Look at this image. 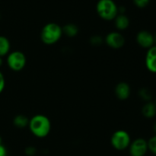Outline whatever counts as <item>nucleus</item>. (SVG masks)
<instances>
[{"mask_svg":"<svg viewBox=\"0 0 156 156\" xmlns=\"http://www.w3.org/2000/svg\"><path fill=\"white\" fill-rule=\"evenodd\" d=\"M90 42H91V44H93V45L98 46L102 44L103 39H102L100 36H98V35H96V36H93L90 39Z\"/></svg>","mask_w":156,"mask_h":156,"instance_id":"18","label":"nucleus"},{"mask_svg":"<svg viewBox=\"0 0 156 156\" xmlns=\"http://www.w3.org/2000/svg\"><path fill=\"white\" fill-rule=\"evenodd\" d=\"M148 142V149L153 155L156 156V135L151 137Z\"/></svg>","mask_w":156,"mask_h":156,"instance_id":"17","label":"nucleus"},{"mask_svg":"<svg viewBox=\"0 0 156 156\" xmlns=\"http://www.w3.org/2000/svg\"><path fill=\"white\" fill-rule=\"evenodd\" d=\"M25 153L29 156L35 155V153H36V149L34 147H32V146H29V147H27L25 149Z\"/></svg>","mask_w":156,"mask_h":156,"instance_id":"21","label":"nucleus"},{"mask_svg":"<svg viewBox=\"0 0 156 156\" xmlns=\"http://www.w3.org/2000/svg\"><path fill=\"white\" fill-rule=\"evenodd\" d=\"M0 143H2V138H1V136H0Z\"/></svg>","mask_w":156,"mask_h":156,"instance_id":"26","label":"nucleus"},{"mask_svg":"<svg viewBox=\"0 0 156 156\" xmlns=\"http://www.w3.org/2000/svg\"><path fill=\"white\" fill-rule=\"evenodd\" d=\"M130 87L126 82H120L117 84L115 88V94L117 98L120 100H126L130 95Z\"/></svg>","mask_w":156,"mask_h":156,"instance_id":"10","label":"nucleus"},{"mask_svg":"<svg viewBox=\"0 0 156 156\" xmlns=\"http://www.w3.org/2000/svg\"><path fill=\"white\" fill-rule=\"evenodd\" d=\"M153 129H154V132L155 133V135H156V122L155 123V124H154V126H153Z\"/></svg>","mask_w":156,"mask_h":156,"instance_id":"24","label":"nucleus"},{"mask_svg":"<svg viewBox=\"0 0 156 156\" xmlns=\"http://www.w3.org/2000/svg\"><path fill=\"white\" fill-rule=\"evenodd\" d=\"M29 120H30L26 116L22 115V114H19V115H17L16 117H15V118L13 120V124L17 128L22 129V128L28 126Z\"/></svg>","mask_w":156,"mask_h":156,"instance_id":"14","label":"nucleus"},{"mask_svg":"<svg viewBox=\"0 0 156 156\" xmlns=\"http://www.w3.org/2000/svg\"><path fill=\"white\" fill-rule=\"evenodd\" d=\"M0 18H1V15H0Z\"/></svg>","mask_w":156,"mask_h":156,"instance_id":"28","label":"nucleus"},{"mask_svg":"<svg viewBox=\"0 0 156 156\" xmlns=\"http://www.w3.org/2000/svg\"><path fill=\"white\" fill-rule=\"evenodd\" d=\"M96 11L100 18L106 21L114 20L118 15V8L113 0H99Z\"/></svg>","mask_w":156,"mask_h":156,"instance_id":"3","label":"nucleus"},{"mask_svg":"<svg viewBox=\"0 0 156 156\" xmlns=\"http://www.w3.org/2000/svg\"><path fill=\"white\" fill-rule=\"evenodd\" d=\"M5 86V80L4 75L0 71V94L3 91Z\"/></svg>","mask_w":156,"mask_h":156,"instance_id":"20","label":"nucleus"},{"mask_svg":"<svg viewBox=\"0 0 156 156\" xmlns=\"http://www.w3.org/2000/svg\"><path fill=\"white\" fill-rule=\"evenodd\" d=\"M150 0H133V2L137 7L145 8L148 5Z\"/></svg>","mask_w":156,"mask_h":156,"instance_id":"19","label":"nucleus"},{"mask_svg":"<svg viewBox=\"0 0 156 156\" xmlns=\"http://www.w3.org/2000/svg\"><path fill=\"white\" fill-rule=\"evenodd\" d=\"M28 126L34 136L37 138H44L50 133L51 123L45 115L37 114L29 120Z\"/></svg>","mask_w":156,"mask_h":156,"instance_id":"1","label":"nucleus"},{"mask_svg":"<svg viewBox=\"0 0 156 156\" xmlns=\"http://www.w3.org/2000/svg\"><path fill=\"white\" fill-rule=\"evenodd\" d=\"M145 62L147 69L151 73H156V46L148 49Z\"/></svg>","mask_w":156,"mask_h":156,"instance_id":"9","label":"nucleus"},{"mask_svg":"<svg viewBox=\"0 0 156 156\" xmlns=\"http://www.w3.org/2000/svg\"><path fill=\"white\" fill-rule=\"evenodd\" d=\"M105 41L107 45L112 49L122 48L125 44L124 37L117 31L111 32L107 34Z\"/></svg>","mask_w":156,"mask_h":156,"instance_id":"7","label":"nucleus"},{"mask_svg":"<svg viewBox=\"0 0 156 156\" xmlns=\"http://www.w3.org/2000/svg\"><path fill=\"white\" fill-rule=\"evenodd\" d=\"M26 56L22 52L13 51L8 54L7 65L10 69L18 72L22 70L26 65Z\"/></svg>","mask_w":156,"mask_h":156,"instance_id":"5","label":"nucleus"},{"mask_svg":"<svg viewBox=\"0 0 156 156\" xmlns=\"http://www.w3.org/2000/svg\"><path fill=\"white\" fill-rule=\"evenodd\" d=\"M0 156H7V149L2 143H0Z\"/></svg>","mask_w":156,"mask_h":156,"instance_id":"22","label":"nucleus"},{"mask_svg":"<svg viewBox=\"0 0 156 156\" xmlns=\"http://www.w3.org/2000/svg\"><path fill=\"white\" fill-rule=\"evenodd\" d=\"M136 42L143 48H151L155 45L154 35L147 30H141L136 35Z\"/></svg>","mask_w":156,"mask_h":156,"instance_id":"8","label":"nucleus"},{"mask_svg":"<svg viewBox=\"0 0 156 156\" xmlns=\"http://www.w3.org/2000/svg\"><path fill=\"white\" fill-rule=\"evenodd\" d=\"M115 26L118 30H123L127 28L129 25V20L127 16H126L123 14L117 15V17L114 19Z\"/></svg>","mask_w":156,"mask_h":156,"instance_id":"11","label":"nucleus"},{"mask_svg":"<svg viewBox=\"0 0 156 156\" xmlns=\"http://www.w3.org/2000/svg\"><path fill=\"white\" fill-rule=\"evenodd\" d=\"M142 114L146 118H152L156 114V106L155 103L147 102L142 108Z\"/></svg>","mask_w":156,"mask_h":156,"instance_id":"12","label":"nucleus"},{"mask_svg":"<svg viewBox=\"0 0 156 156\" xmlns=\"http://www.w3.org/2000/svg\"><path fill=\"white\" fill-rule=\"evenodd\" d=\"M139 94H140V97L146 101L149 102L152 98V94L147 88H142L139 92Z\"/></svg>","mask_w":156,"mask_h":156,"instance_id":"16","label":"nucleus"},{"mask_svg":"<svg viewBox=\"0 0 156 156\" xmlns=\"http://www.w3.org/2000/svg\"><path fill=\"white\" fill-rule=\"evenodd\" d=\"M111 146L117 150H125L129 148L130 145V136L126 131L120 129L113 133L111 139Z\"/></svg>","mask_w":156,"mask_h":156,"instance_id":"4","label":"nucleus"},{"mask_svg":"<svg viewBox=\"0 0 156 156\" xmlns=\"http://www.w3.org/2000/svg\"><path fill=\"white\" fill-rule=\"evenodd\" d=\"M2 64H3V60H2V57H1V56H0V67L2 66Z\"/></svg>","mask_w":156,"mask_h":156,"instance_id":"23","label":"nucleus"},{"mask_svg":"<svg viewBox=\"0 0 156 156\" xmlns=\"http://www.w3.org/2000/svg\"><path fill=\"white\" fill-rule=\"evenodd\" d=\"M62 34H65L69 37H73L79 33V27L74 24H67L62 27Z\"/></svg>","mask_w":156,"mask_h":156,"instance_id":"15","label":"nucleus"},{"mask_svg":"<svg viewBox=\"0 0 156 156\" xmlns=\"http://www.w3.org/2000/svg\"><path fill=\"white\" fill-rule=\"evenodd\" d=\"M155 106H156V100H155Z\"/></svg>","mask_w":156,"mask_h":156,"instance_id":"27","label":"nucleus"},{"mask_svg":"<svg viewBox=\"0 0 156 156\" xmlns=\"http://www.w3.org/2000/svg\"><path fill=\"white\" fill-rule=\"evenodd\" d=\"M130 156H145L147 153L148 142L143 138H138L130 143L129 146Z\"/></svg>","mask_w":156,"mask_h":156,"instance_id":"6","label":"nucleus"},{"mask_svg":"<svg viewBox=\"0 0 156 156\" xmlns=\"http://www.w3.org/2000/svg\"><path fill=\"white\" fill-rule=\"evenodd\" d=\"M154 41H155V46H156V34L154 35Z\"/></svg>","mask_w":156,"mask_h":156,"instance_id":"25","label":"nucleus"},{"mask_svg":"<svg viewBox=\"0 0 156 156\" xmlns=\"http://www.w3.org/2000/svg\"><path fill=\"white\" fill-rule=\"evenodd\" d=\"M11 44L9 39L5 36H0V56H6L9 53Z\"/></svg>","mask_w":156,"mask_h":156,"instance_id":"13","label":"nucleus"},{"mask_svg":"<svg viewBox=\"0 0 156 156\" xmlns=\"http://www.w3.org/2000/svg\"><path fill=\"white\" fill-rule=\"evenodd\" d=\"M62 29L56 23H48L41 30V38L44 44L52 45L56 44L62 37Z\"/></svg>","mask_w":156,"mask_h":156,"instance_id":"2","label":"nucleus"}]
</instances>
